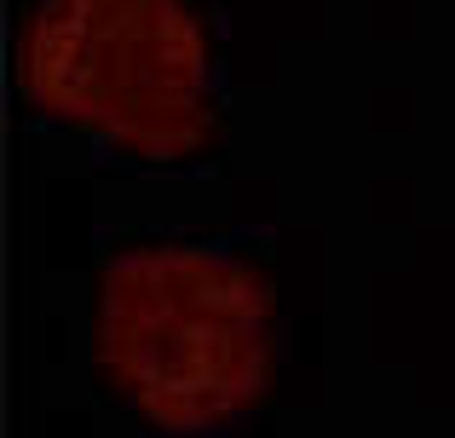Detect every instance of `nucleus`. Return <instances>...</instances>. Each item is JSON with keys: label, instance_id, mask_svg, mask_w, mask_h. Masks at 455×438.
<instances>
[{"label": "nucleus", "instance_id": "nucleus-1", "mask_svg": "<svg viewBox=\"0 0 455 438\" xmlns=\"http://www.w3.org/2000/svg\"><path fill=\"white\" fill-rule=\"evenodd\" d=\"M99 363L173 433L243 416L271 381V289L202 248H133L99 289Z\"/></svg>", "mask_w": 455, "mask_h": 438}, {"label": "nucleus", "instance_id": "nucleus-2", "mask_svg": "<svg viewBox=\"0 0 455 438\" xmlns=\"http://www.w3.org/2000/svg\"><path fill=\"white\" fill-rule=\"evenodd\" d=\"M35 104L139 156L208 139V41L185 0H41L23 35Z\"/></svg>", "mask_w": 455, "mask_h": 438}]
</instances>
